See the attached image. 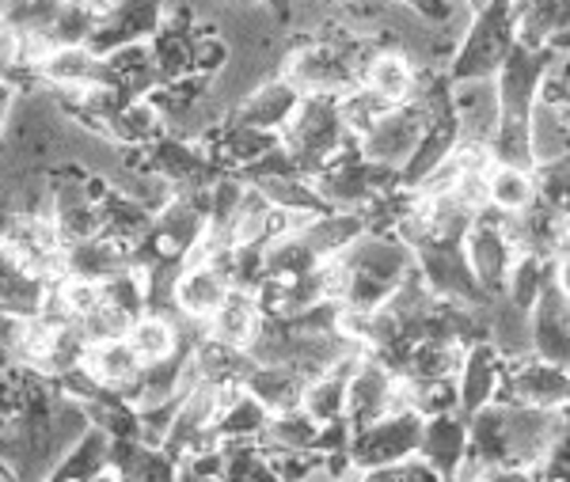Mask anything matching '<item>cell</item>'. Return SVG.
Here are the masks:
<instances>
[{
	"mask_svg": "<svg viewBox=\"0 0 570 482\" xmlns=\"http://www.w3.org/2000/svg\"><path fill=\"white\" fill-rule=\"evenodd\" d=\"M426 122H430V110L415 104V99L384 110V115L376 118V126L357 141V156H362L365 164H376V168L400 175V168L411 160V153H415Z\"/></svg>",
	"mask_w": 570,
	"mask_h": 482,
	"instance_id": "5",
	"label": "cell"
},
{
	"mask_svg": "<svg viewBox=\"0 0 570 482\" xmlns=\"http://www.w3.org/2000/svg\"><path fill=\"white\" fill-rule=\"evenodd\" d=\"M301 239H305V247L312 255L324 263V258H338L346 252V247L354 244V239L365 236V225L357 213H346V209H327L320 213V217H308L305 228L297 232Z\"/></svg>",
	"mask_w": 570,
	"mask_h": 482,
	"instance_id": "23",
	"label": "cell"
},
{
	"mask_svg": "<svg viewBox=\"0 0 570 482\" xmlns=\"http://www.w3.org/2000/svg\"><path fill=\"white\" fill-rule=\"evenodd\" d=\"M415 77L419 69L400 50H373L362 72V88L373 91L384 107H400L411 104V96H415Z\"/></svg>",
	"mask_w": 570,
	"mask_h": 482,
	"instance_id": "20",
	"label": "cell"
},
{
	"mask_svg": "<svg viewBox=\"0 0 570 482\" xmlns=\"http://www.w3.org/2000/svg\"><path fill=\"white\" fill-rule=\"evenodd\" d=\"M217 449L225 456L220 482H278V475L271 471L266 456H259L255 444H217Z\"/></svg>",
	"mask_w": 570,
	"mask_h": 482,
	"instance_id": "34",
	"label": "cell"
},
{
	"mask_svg": "<svg viewBox=\"0 0 570 482\" xmlns=\"http://www.w3.org/2000/svg\"><path fill=\"white\" fill-rule=\"evenodd\" d=\"M532 187H537V201L556 213H567V160H556V164H540L532 168Z\"/></svg>",
	"mask_w": 570,
	"mask_h": 482,
	"instance_id": "35",
	"label": "cell"
},
{
	"mask_svg": "<svg viewBox=\"0 0 570 482\" xmlns=\"http://www.w3.org/2000/svg\"><path fill=\"white\" fill-rule=\"evenodd\" d=\"M233 285L225 282V274L214 270V266H190V270H179L176 285H171V301L176 308L195 323H206L209 315L217 312V304L225 301V293Z\"/></svg>",
	"mask_w": 570,
	"mask_h": 482,
	"instance_id": "22",
	"label": "cell"
},
{
	"mask_svg": "<svg viewBox=\"0 0 570 482\" xmlns=\"http://www.w3.org/2000/svg\"><path fill=\"white\" fill-rule=\"evenodd\" d=\"M320 430H324V425L312 419L305 406H293V411L271 414L263 441H271L274 449H285V452H316Z\"/></svg>",
	"mask_w": 570,
	"mask_h": 482,
	"instance_id": "29",
	"label": "cell"
},
{
	"mask_svg": "<svg viewBox=\"0 0 570 482\" xmlns=\"http://www.w3.org/2000/svg\"><path fill=\"white\" fill-rule=\"evenodd\" d=\"M35 72H39V85H50L58 96L110 88L104 58H96L88 46H53V50H46L39 58Z\"/></svg>",
	"mask_w": 570,
	"mask_h": 482,
	"instance_id": "12",
	"label": "cell"
},
{
	"mask_svg": "<svg viewBox=\"0 0 570 482\" xmlns=\"http://www.w3.org/2000/svg\"><path fill=\"white\" fill-rule=\"evenodd\" d=\"M110 137L115 141H126V145H153L164 137V118L156 115V107L149 99H130V104L118 107L115 122H110Z\"/></svg>",
	"mask_w": 570,
	"mask_h": 482,
	"instance_id": "30",
	"label": "cell"
},
{
	"mask_svg": "<svg viewBox=\"0 0 570 482\" xmlns=\"http://www.w3.org/2000/svg\"><path fill=\"white\" fill-rule=\"evenodd\" d=\"M346 4H354V0H346Z\"/></svg>",
	"mask_w": 570,
	"mask_h": 482,
	"instance_id": "41",
	"label": "cell"
},
{
	"mask_svg": "<svg viewBox=\"0 0 570 482\" xmlns=\"http://www.w3.org/2000/svg\"><path fill=\"white\" fill-rule=\"evenodd\" d=\"M513 50V8L510 0H491L468 16V27L449 61V80H494L505 53Z\"/></svg>",
	"mask_w": 570,
	"mask_h": 482,
	"instance_id": "3",
	"label": "cell"
},
{
	"mask_svg": "<svg viewBox=\"0 0 570 482\" xmlns=\"http://www.w3.org/2000/svg\"><path fill=\"white\" fill-rule=\"evenodd\" d=\"M548 266L551 263H540V258H532V255L513 258L510 277H505V289H502V301H510L513 308H521V312H532V304H537V296L548 282Z\"/></svg>",
	"mask_w": 570,
	"mask_h": 482,
	"instance_id": "33",
	"label": "cell"
},
{
	"mask_svg": "<svg viewBox=\"0 0 570 482\" xmlns=\"http://www.w3.org/2000/svg\"><path fill=\"white\" fill-rule=\"evenodd\" d=\"M115 452H122L118 460H110L118 468L122 482H176V468L171 456H164L160 449H145V444H118Z\"/></svg>",
	"mask_w": 570,
	"mask_h": 482,
	"instance_id": "31",
	"label": "cell"
},
{
	"mask_svg": "<svg viewBox=\"0 0 570 482\" xmlns=\"http://www.w3.org/2000/svg\"><path fill=\"white\" fill-rule=\"evenodd\" d=\"M480 482H537L532 471H521V468H491Z\"/></svg>",
	"mask_w": 570,
	"mask_h": 482,
	"instance_id": "37",
	"label": "cell"
},
{
	"mask_svg": "<svg viewBox=\"0 0 570 482\" xmlns=\"http://www.w3.org/2000/svg\"><path fill=\"white\" fill-rule=\"evenodd\" d=\"M502 380V361L494 357V350L480 342V346H468L461 357V373H456V399H461V411L475 414L499 392Z\"/></svg>",
	"mask_w": 570,
	"mask_h": 482,
	"instance_id": "19",
	"label": "cell"
},
{
	"mask_svg": "<svg viewBox=\"0 0 570 482\" xmlns=\"http://www.w3.org/2000/svg\"><path fill=\"white\" fill-rule=\"evenodd\" d=\"M305 384L293 368L285 365H252V373L244 380V392L263 406L266 414H282L301 406V395H305Z\"/></svg>",
	"mask_w": 570,
	"mask_h": 482,
	"instance_id": "24",
	"label": "cell"
},
{
	"mask_svg": "<svg viewBox=\"0 0 570 482\" xmlns=\"http://www.w3.org/2000/svg\"><path fill=\"white\" fill-rule=\"evenodd\" d=\"M537 201V187H532V171H521V168H499L494 164L487 171V206L513 217V213L529 209Z\"/></svg>",
	"mask_w": 570,
	"mask_h": 482,
	"instance_id": "28",
	"label": "cell"
},
{
	"mask_svg": "<svg viewBox=\"0 0 570 482\" xmlns=\"http://www.w3.org/2000/svg\"><path fill=\"white\" fill-rule=\"evenodd\" d=\"M351 270V289H346V308L376 312L389 304L395 285L415 270V255L395 236H362L338 255Z\"/></svg>",
	"mask_w": 570,
	"mask_h": 482,
	"instance_id": "1",
	"label": "cell"
},
{
	"mask_svg": "<svg viewBox=\"0 0 570 482\" xmlns=\"http://www.w3.org/2000/svg\"><path fill=\"white\" fill-rule=\"evenodd\" d=\"M487 153H491V164H499V168L532 171L525 118H499V126H494L491 141H487Z\"/></svg>",
	"mask_w": 570,
	"mask_h": 482,
	"instance_id": "32",
	"label": "cell"
},
{
	"mask_svg": "<svg viewBox=\"0 0 570 482\" xmlns=\"http://www.w3.org/2000/svg\"><path fill=\"white\" fill-rule=\"evenodd\" d=\"M278 137L282 148L289 153L293 168L305 179L324 171L338 153H346V145H354L346 137L343 122H338L335 96H301L297 110L289 115V122H285Z\"/></svg>",
	"mask_w": 570,
	"mask_h": 482,
	"instance_id": "2",
	"label": "cell"
},
{
	"mask_svg": "<svg viewBox=\"0 0 570 482\" xmlns=\"http://www.w3.org/2000/svg\"><path fill=\"white\" fill-rule=\"evenodd\" d=\"M301 104V91L289 85V80L274 77L266 80L252 91V96H244L240 104L233 107V118H228V126H247V129H263V134H282L285 122H289V115L297 110Z\"/></svg>",
	"mask_w": 570,
	"mask_h": 482,
	"instance_id": "14",
	"label": "cell"
},
{
	"mask_svg": "<svg viewBox=\"0 0 570 482\" xmlns=\"http://www.w3.org/2000/svg\"><path fill=\"white\" fill-rule=\"evenodd\" d=\"M505 213L499 209H480L472 220V228H468V236L461 239L464 247V258H468V270H472L475 285L483 289V296H502L505 289V277H510V266L518 252H513V244L505 239Z\"/></svg>",
	"mask_w": 570,
	"mask_h": 482,
	"instance_id": "4",
	"label": "cell"
},
{
	"mask_svg": "<svg viewBox=\"0 0 570 482\" xmlns=\"http://www.w3.org/2000/svg\"><path fill=\"white\" fill-rule=\"evenodd\" d=\"M206 323H209V342H220V346L247 354V346H252V338H255V331H259L263 315H259V304H255L252 293L228 289L225 301L217 304V312L209 315Z\"/></svg>",
	"mask_w": 570,
	"mask_h": 482,
	"instance_id": "18",
	"label": "cell"
},
{
	"mask_svg": "<svg viewBox=\"0 0 570 482\" xmlns=\"http://www.w3.org/2000/svg\"><path fill=\"white\" fill-rule=\"evenodd\" d=\"M266 422H271V414L240 387V392L220 406V414L214 422V437L217 444H252L266 433Z\"/></svg>",
	"mask_w": 570,
	"mask_h": 482,
	"instance_id": "27",
	"label": "cell"
},
{
	"mask_svg": "<svg viewBox=\"0 0 570 482\" xmlns=\"http://www.w3.org/2000/svg\"><path fill=\"white\" fill-rule=\"evenodd\" d=\"M164 23V0H107L96 27L88 35V50L96 58L118 46L149 42Z\"/></svg>",
	"mask_w": 570,
	"mask_h": 482,
	"instance_id": "8",
	"label": "cell"
},
{
	"mask_svg": "<svg viewBox=\"0 0 570 482\" xmlns=\"http://www.w3.org/2000/svg\"><path fill=\"white\" fill-rule=\"evenodd\" d=\"M392 392H395V376L381 361L362 357V365L346 376V411L343 422L346 430H365V425L381 422L384 414H392Z\"/></svg>",
	"mask_w": 570,
	"mask_h": 482,
	"instance_id": "10",
	"label": "cell"
},
{
	"mask_svg": "<svg viewBox=\"0 0 570 482\" xmlns=\"http://www.w3.org/2000/svg\"><path fill=\"white\" fill-rule=\"evenodd\" d=\"M0 482H12V479H8V475H4V471H0Z\"/></svg>",
	"mask_w": 570,
	"mask_h": 482,
	"instance_id": "40",
	"label": "cell"
},
{
	"mask_svg": "<svg viewBox=\"0 0 570 482\" xmlns=\"http://www.w3.org/2000/svg\"><path fill=\"white\" fill-rule=\"evenodd\" d=\"M525 129H529L532 168L567 160V110L563 107L532 104L529 118H525Z\"/></svg>",
	"mask_w": 570,
	"mask_h": 482,
	"instance_id": "26",
	"label": "cell"
},
{
	"mask_svg": "<svg viewBox=\"0 0 570 482\" xmlns=\"http://www.w3.org/2000/svg\"><path fill=\"white\" fill-rule=\"evenodd\" d=\"M529 342H532V354L548 365L567 368L570 357V319H567V289L556 285L548 266V282L540 289L537 304L529 312Z\"/></svg>",
	"mask_w": 570,
	"mask_h": 482,
	"instance_id": "9",
	"label": "cell"
},
{
	"mask_svg": "<svg viewBox=\"0 0 570 482\" xmlns=\"http://www.w3.org/2000/svg\"><path fill=\"white\" fill-rule=\"evenodd\" d=\"M449 115L456 122V137L468 145H487L502 118L494 80H456L449 85Z\"/></svg>",
	"mask_w": 570,
	"mask_h": 482,
	"instance_id": "11",
	"label": "cell"
},
{
	"mask_svg": "<svg viewBox=\"0 0 570 482\" xmlns=\"http://www.w3.org/2000/svg\"><path fill=\"white\" fill-rule=\"evenodd\" d=\"M419 433H422V419L415 411L384 414L381 422L357 430L354 444H346L351 468L373 471V468H389V463L411 460L419 452Z\"/></svg>",
	"mask_w": 570,
	"mask_h": 482,
	"instance_id": "6",
	"label": "cell"
},
{
	"mask_svg": "<svg viewBox=\"0 0 570 482\" xmlns=\"http://www.w3.org/2000/svg\"><path fill=\"white\" fill-rule=\"evenodd\" d=\"M80 373H85L99 392L126 395L141 376V361L134 357V350L126 346V338L118 342H91L80 357Z\"/></svg>",
	"mask_w": 570,
	"mask_h": 482,
	"instance_id": "17",
	"label": "cell"
},
{
	"mask_svg": "<svg viewBox=\"0 0 570 482\" xmlns=\"http://www.w3.org/2000/svg\"><path fill=\"white\" fill-rule=\"evenodd\" d=\"M104 69H107V85L122 99H145L156 85H160V80H156L149 42L118 46V50L104 53Z\"/></svg>",
	"mask_w": 570,
	"mask_h": 482,
	"instance_id": "21",
	"label": "cell"
},
{
	"mask_svg": "<svg viewBox=\"0 0 570 482\" xmlns=\"http://www.w3.org/2000/svg\"><path fill=\"white\" fill-rule=\"evenodd\" d=\"M16 50H20V42H16V35L8 31L4 23H0V80L8 77V69L16 65Z\"/></svg>",
	"mask_w": 570,
	"mask_h": 482,
	"instance_id": "36",
	"label": "cell"
},
{
	"mask_svg": "<svg viewBox=\"0 0 570 482\" xmlns=\"http://www.w3.org/2000/svg\"><path fill=\"white\" fill-rule=\"evenodd\" d=\"M532 4H540V0H510L513 12H521V8H532Z\"/></svg>",
	"mask_w": 570,
	"mask_h": 482,
	"instance_id": "39",
	"label": "cell"
},
{
	"mask_svg": "<svg viewBox=\"0 0 570 482\" xmlns=\"http://www.w3.org/2000/svg\"><path fill=\"white\" fill-rule=\"evenodd\" d=\"M134 258V247H126L122 239L99 236L85 239V244H72L61 252V263H66V277H80V282H91V285H104L107 277H115L118 270H126Z\"/></svg>",
	"mask_w": 570,
	"mask_h": 482,
	"instance_id": "15",
	"label": "cell"
},
{
	"mask_svg": "<svg viewBox=\"0 0 570 482\" xmlns=\"http://www.w3.org/2000/svg\"><path fill=\"white\" fill-rule=\"evenodd\" d=\"M126 346L134 350V357L145 365H156V361H168L171 354H179V327L171 315H156V312H145L137 315L126 331Z\"/></svg>",
	"mask_w": 570,
	"mask_h": 482,
	"instance_id": "25",
	"label": "cell"
},
{
	"mask_svg": "<svg viewBox=\"0 0 570 482\" xmlns=\"http://www.w3.org/2000/svg\"><path fill=\"white\" fill-rule=\"evenodd\" d=\"M415 270L426 282V289L438 296L441 304H487L491 296H483V289L475 285L472 270H468V258L461 244H419L415 252Z\"/></svg>",
	"mask_w": 570,
	"mask_h": 482,
	"instance_id": "7",
	"label": "cell"
},
{
	"mask_svg": "<svg viewBox=\"0 0 570 482\" xmlns=\"http://www.w3.org/2000/svg\"><path fill=\"white\" fill-rule=\"evenodd\" d=\"M419 452H422V463H426L441 482H449L453 479V471L461 468L464 452H468V425L456 419V414L422 419Z\"/></svg>",
	"mask_w": 570,
	"mask_h": 482,
	"instance_id": "16",
	"label": "cell"
},
{
	"mask_svg": "<svg viewBox=\"0 0 570 482\" xmlns=\"http://www.w3.org/2000/svg\"><path fill=\"white\" fill-rule=\"evenodd\" d=\"M85 482H122V475H118V468L107 460V463H99V468L91 471V475H88Z\"/></svg>",
	"mask_w": 570,
	"mask_h": 482,
	"instance_id": "38",
	"label": "cell"
},
{
	"mask_svg": "<svg viewBox=\"0 0 570 482\" xmlns=\"http://www.w3.org/2000/svg\"><path fill=\"white\" fill-rule=\"evenodd\" d=\"M544 65H548V50L532 53L513 42V50L505 53L502 69L494 72V91H499L502 118H529L532 104H537V85H540Z\"/></svg>",
	"mask_w": 570,
	"mask_h": 482,
	"instance_id": "13",
	"label": "cell"
}]
</instances>
